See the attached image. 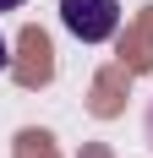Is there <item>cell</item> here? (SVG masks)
I'll list each match as a JSON object with an SVG mask.
<instances>
[{
	"label": "cell",
	"instance_id": "6da1fadb",
	"mask_svg": "<svg viewBox=\"0 0 153 158\" xmlns=\"http://www.w3.org/2000/svg\"><path fill=\"white\" fill-rule=\"evenodd\" d=\"M60 22L82 44H104L120 33V0H60Z\"/></svg>",
	"mask_w": 153,
	"mask_h": 158
},
{
	"label": "cell",
	"instance_id": "7a4b0ae2",
	"mask_svg": "<svg viewBox=\"0 0 153 158\" xmlns=\"http://www.w3.org/2000/svg\"><path fill=\"white\" fill-rule=\"evenodd\" d=\"M11 65V44H6V33H0V71Z\"/></svg>",
	"mask_w": 153,
	"mask_h": 158
},
{
	"label": "cell",
	"instance_id": "3957f363",
	"mask_svg": "<svg viewBox=\"0 0 153 158\" xmlns=\"http://www.w3.org/2000/svg\"><path fill=\"white\" fill-rule=\"evenodd\" d=\"M148 147H153V104H148Z\"/></svg>",
	"mask_w": 153,
	"mask_h": 158
},
{
	"label": "cell",
	"instance_id": "277c9868",
	"mask_svg": "<svg viewBox=\"0 0 153 158\" xmlns=\"http://www.w3.org/2000/svg\"><path fill=\"white\" fill-rule=\"evenodd\" d=\"M16 6H22V0H0V11H16Z\"/></svg>",
	"mask_w": 153,
	"mask_h": 158
}]
</instances>
